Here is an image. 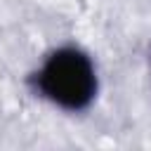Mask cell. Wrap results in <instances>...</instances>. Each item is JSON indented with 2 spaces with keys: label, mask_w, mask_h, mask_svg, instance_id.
Returning <instances> with one entry per match:
<instances>
[{
  "label": "cell",
  "mask_w": 151,
  "mask_h": 151,
  "mask_svg": "<svg viewBox=\"0 0 151 151\" xmlns=\"http://www.w3.org/2000/svg\"><path fill=\"white\" fill-rule=\"evenodd\" d=\"M31 87L52 106L68 113H80L87 111L97 99L99 76L92 57L85 50L64 45L52 50L38 71L31 73Z\"/></svg>",
  "instance_id": "obj_1"
}]
</instances>
